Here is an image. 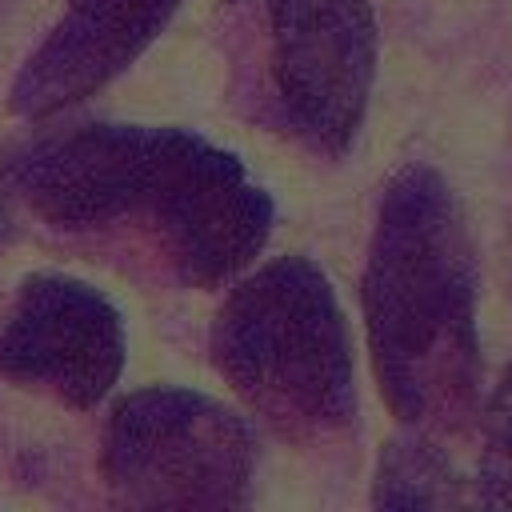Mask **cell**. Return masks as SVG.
I'll return each mask as SVG.
<instances>
[{
	"label": "cell",
	"instance_id": "5",
	"mask_svg": "<svg viewBox=\"0 0 512 512\" xmlns=\"http://www.w3.org/2000/svg\"><path fill=\"white\" fill-rule=\"evenodd\" d=\"M264 24L268 80L284 132L344 156L376 76L372 0H248Z\"/></svg>",
	"mask_w": 512,
	"mask_h": 512
},
{
	"label": "cell",
	"instance_id": "9",
	"mask_svg": "<svg viewBox=\"0 0 512 512\" xmlns=\"http://www.w3.org/2000/svg\"><path fill=\"white\" fill-rule=\"evenodd\" d=\"M476 492L484 508H512V364L500 372L484 404V448Z\"/></svg>",
	"mask_w": 512,
	"mask_h": 512
},
{
	"label": "cell",
	"instance_id": "7",
	"mask_svg": "<svg viewBox=\"0 0 512 512\" xmlns=\"http://www.w3.org/2000/svg\"><path fill=\"white\" fill-rule=\"evenodd\" d=\"M176 8L180 0H64L12 84V112L44 120L88 100L164 32Z\"/></svg>",
	"mask_w": 512,
	"mask_h": 512
},
{
	"label": "cell",
	"instance_id": "1",
	"mask_svg": "<svg viewBox=\"0 0 512 512\" xmlns=\"http://www.w3.org/2000/svg\"><path fill=\"white\" fill-rule=\"evenodd\" d=\"M4 180L52 228L148 224L176 276L196 288L240 276L272 232L268 192L188 128L84 124L20 148Z\"/></svg>",
	"mask_w": 512,
	"mask_h": 512
},
{
	"label": "cell",
	"instance_id": "3",
	"mask_svg": "<svg viewBox=\"0 0 512 512\" xmlns=\"http://www.w3.org/2000/svg\"><path fill=\"white\" fill-rule=\"evenodd\" d=\"M212 364L288 432H336L356 416L348 324L308 256H280L228 292L212 324Z\"/></svg>",
	"mask_w": 512,
	"mask_h": 512
},
{
	"label": "cell",
	"instance_id": "4",
	"mask_svg": "<svg viewBox=\"0 0 512 512\" xmlns=\"http://www.w3.org/2000/svg\"><path fill=\"white\" fill-rule=\"evenodd\" d=\"M252 468V424L204 392L156 384L108 412L100 472L116 504L232 508L248 500Z\"/></svg>",
	"mask_w": 512,
	"mask_h": 512
},
{
	"label": "cell",
	"instance_id": "8",
	"mask_svg": "<svg viewBox=\"0 0 512 512\" xmlns=\"http://www.w3.org/2000/svg\"><path fill=\"white\" fill-rule=\"evenodd\" d=\"M460 500H464L460 476L432 440L416 432L388 440L372 488L376 508H440Z\"/></svg>",
	"mask_w": 512,
	"mask_h": 512
},
{
	"label": "cell",
	"instance_id": "6",
	"mask_svg": "<svg viewBox=\"0 0 512 512\" xmlns=\"http://www.w3.org/2000/svg\"><path fill=\"white\" fill-rule=\"evenodd\" d=\"M124 368V320L92 284L32 272L0 320V376L72 408H96Z\"/></svg>",
	"mask_w": 512,
	"mask_h": 512
},
{
	"label": "cell",
	"instance_id": "2",
	"mask_svg": "<svg viewBox=\"0 0 512 512\" xmlns=\"http://www.w3.org/2000/svg\"><path fill=\"white\" fill-rule=\"evenodd\" d=\"M360 300L392 416L412 428L468 416L480 384L476 252L464 212L436 168L408 164L388 180Z\"/></svg>",
	"mask_w": 512,
	"mask_h": 512
}]
</instances>
